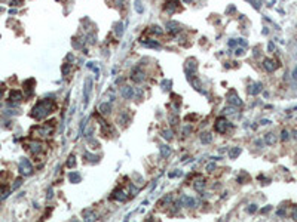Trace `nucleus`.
Instances as JSON below:
<instances>
[{
    "instance_id": "2",
    "label": "nucleus",
    "mask_w": 297,
    "mask_h": 222,
    "mask_svg": "<svg viewBox=\"0 0 297 222\" xmlns=\"http://www.w3.org/2000/svg\"><path fill=\"white\" fill-rule=\"evenodd\" d=\"M196 68H198V64H195V59H193V58L187 59V62L184 64V70H186V74H187L189 80H190V79L195 76V73H196Z\"/></svg>"
},
{
    "instance_id": "28",
    "label": "nucleus",
    "mask_w": 297,
    "mask_h": 222,
    "mask_svg": "<svg viewBox=\"0 0 297 222\" xmlns=\"http://www.w3.org/2000/svg\"><path fill=\"white\" fill-rule=\"evenodd\" d=\"M163 138H165V139H168V141H169V139H172V136H171V132H169V130H163Z\"/></svg>"
},
{
    "instance_id": "22",
    "label": "nucleus",
    "mask_w": 297,
    "mask_h": 222,
    "mask_svg": "<svg viewBox=\"0 0 297 222\" xmlns=\"http://www.w3.org/2000/svg\"><path fill=\"white\" fill-rule=\"evenodd\" d=\"M160 153H162V156H163V157H168V156H169V153H171V150H169V147H168V145H162V148H160Z\"/></svg>"
},
{
    "instance_id": "27",
    "label": "nucleus",
    "mask_w": 297,
    "mask_h": 222,
    "mask_svg": "<svg viewBox=\"0 0 297 222\" xmlns=\"http://www.w3.org/2000/svg\"><path fill=\"white\" fill-rule=\"evenodd\" d=\"M116 31H118V36H122V24L121 22L116 24Z\"/></svg>"
},
{
    "instance_id": "39",
    "label": "nucleus",
    "mask_w": 297,
    "mask_h": 222,
    "mask_svg": "<svg viewBox=\"0 0 297 222\" xmlns=\"http://www.w3.org/2000/svg\"><path fill=\"white\" fill-rule=\"evenodd\" d=\"M2 11H3V9H2V8H0V12H2Z\"/></svg>"
},
{
    "instance_id": "20",
    "label": "nucleus",
    "mask_w": 297,
    "mask_h": 222,
    "mask_svg": "<svg viewBox=\"0 0 297 222\" xmlns=\"http://www.w3.org/2000/svg\"><path fill=\"white\" fill-rule=\"evenodd\" d=\"M68 178H70L71 182H79V181H80V176H79V173H76V172H71V173L68 175Z\"/></svg>"
},
{
    "instance_id": "7",
    "label": "nucleus",
    "mask_w": 297,
    "mask_h": 222,
    "mask_svg": "<svg viewBox=\"0 0 297 222\" xmlns=\"http://www.w3.org/2000/svg\"><path fill=\"white\" fill-rule=\"evenodd\" d=\"M30 151H31V154H39V153H42L43 151V144L42 142H39V141H31V144H30V148H28Z\"/></svg>"
},
{
    "instance_id": "18",
    "label": "nucleus",
    "mask_w": 297,
    "mask_h": 222,
    "mask_svg": "<svg viewBox=\"0 0 297 222\" xmlns=\"http://www.w3.org/2000/svg\"><path fill=\"white\" fill-rule=\"evenodd\" d=\"M229 102H230V104H235V105H241V104H242L241 99H239L235 93H230V95H229Z\"/></svg>"
},
{
    "instance_id": "30",
    "label": "nucleus",
    "mask_w": 297,
    "mask_h": 222,
    "mask_svg": "<svg viewBox=\"0 0 297 222\" xmlns=\"http://www.w3.org/2000/svg\"><path fill=\"white\" fill-rule=\"evenodd\" d=\"M23 3H24V0H14V2H12L14 6H21Z\"/></svg>"
},
{
    "instance_id": "5",
    "label": "nucleus",
    "mask_w": 297,
    "mask_h": 222,
    "mask_svg": "<svg viewBox=\"0 0 297 222\" xmlns=\"http://www.w3.org/2000/svg\"><path fill=\"white\" fill-rule=\"evenodd\" d=\"M131 79H132L135 83H141V81L144 80V73H143V70H141L140 67H135V68L132 70Z\"/></svg>"
},
{
    "instance_id": "15",
    "label": "nucleus",
    "mask_w": 297,
    "mask_h": 222,
    "mask_svg": "<svg viewBox=\"0 0 297 222\" xmlns=\"http://www.w3.org/2000/svg\"><path fill=\"white\" fill-rule=\"evenodd\" d=\"M122 95H123V98L129 99V98L132 96V87H129V86H123V89H122Z\"/></svg>"
},
{
    "instance_id": "4",
    "label": "nucleus",
    "mask_w": 297,
    "mask_h": 222,
    "mask_svg": "<svg viewBox=\"0 0 297 222\" xmlns=\"http://www.w3.org/2000/svg\"><path fill=\"white\" fill-rule=\"evenodd\" d=\"M20 170H21L23 175H30L31 173L33 167H31V163H30L28 159H21V161H20Z\"/></svg>"
},
{
    "instance_id": "32",
    "label": "nucleus",
    "mask_w": 297,
    "mask_h": 222,
    "mask_svg": "<svg viewBox=\"0 0 297 222\" xmlns=\"http://www.w3.org/2000/svg\"><path fill=\"white\" fill-rule=\"evenodd\" d=\"M5 190H6V187H5L3 184H0V195H2V194L5 192Z\"/></svg>"
},
{
    "instance_id": "14",
    "label": "nucleus",
    "mask_w": 297,
    "mask_h": 222,
    "mask_svg": "<svg viewBox=\"0 0 297 222\" xmlns=\"http://www.w3.org/2000/svg\"><path fill=\"white\" fill-rule=\"evenodd\" d=\"M181 204H184V206H189V207H193V206H195V200H193V198H190V197H186V195H183V197H181Z\"/></svg>"
},
{
    "instance_id": "8",
    "label": "nucleus",
    "mask_w": 297,
    "mask_h": 222,
    "mask_svg": "<svg viewBox=\"0 0 297 222\" xmlns=\"http://www.w3.org/2000/svg\"><path fill=\"white\" fill-rule=\"evenodd\" d=\"M9 99H11L12 102H20V101L23 99V93H21L20 90H11Z\"/></svg>"
},
{
    "instance_id": "23",
    "label": "nucleus",
    "mask_w": 297,
    "mask_h": 222,
    "mask_svg": "<svg viewBox=\"0 0 297 222\" xmlns=\"http://www.w3.org/2000/svg\"><path fill=\"white\" fill-rule=\"evenodd\" d=\"M144 46H147V48H155V49H159V48H160V45L156 43V42H144Z\"/></svg>"
},
{
    "instance_id": "25",
    "label": "nucleus",
    "mask_w": 297,
    "mask_h": 222,
    "mask_svg": "<svg viewBox=\"0 0 297 222\" xmlns=\"http://www.w3.org/2000/svg\"><path fill=\"white\" fill-rule=\"evenodd\" d=\"M150 31H152V33H155V34H162V33H163V30H162V28H159V27H156V25H155V27H152V30H150Z\"/></svg>"
},
{
    "instance_id": "37",
    "label": "nucleus",
    "mask_w": 297,
    "mask_h": 222,
    "mask_svg": "<svg viewBox=\"0 0 297 222\" xmlns=\"http://www.w3.org/2000/svg\"><path fill=\"white\" fill-rule=\"evenodd\" d=\"M236 55H242V49H238V50H236Z\"/></svg>"
},
{
    "instance_id": "36",
    "label": "nucleus",
    "mask_w": 297,
    "mask_h": 222,
    "mask_svg": "<svg viewBox=\"0 0 297 222\" xmlns=\"http://www.w3.org/2000/svg\"><path fill=\"white\" fill-rule=\"evenodd\" d=\"M269 49H270V50H273V49H275V46H273V43H270V45H269Z\"/></svg>"
},
{
    "instance_id": "1",
    "label": "nucleus",
    "mask_w": 297,
    "mask_h": 222,
    "mask_svg": "<svg viewBox=\"0 0 297 222\" xmlns=\"http://www.w3.org/2000/svg\"><path fill=\"white\" fill-rule=\"evenodd\" d=\"M55 108H57V104H55V101L48 98V99L39 101V102H37V104L33 107V110H31L30 116H31L33 119H36V120H42V119H45L48 114H51Z\"/></svg>"
},
{
    "instance_id": "38",
    "label": "nucleus",
    "mask_w": 297,
    "mask_h": 222,
    "mask_svg": "<svg viewBox=\"0 0 297 222\" xmlns=\"http://www.w3.org/2000/svg\"><path fill=\"white\" fill-rule=\"evenodd\" d=\"M73 222H79V221H77V219H74V221H73Z\"/></svg>"
},
{
    "instance_id": "3",
    "label": "nucleus",
    "mask_w": 297,
    "mask_h": 222,
    "mask_svg": "<svg viewBox=\"0 0 297 222\" xmlns=\"http://www.w3.org/2000/svg\"><path fill=\"white\" fill-rule=\"evenodd\" d=\"M230 126H232V125H230L226 119H217V122H216V130L220 132V133L227 132V130L230 129Z\"/></svg>"
},
{
    "instance_id": "11",
    "label": "nucleus",
    "mask_w": 297,
    "mask_h": 222,
    "mask_svg": "<svg viewBox=\"0 0 297 222\" xmlns=\"http://www.w3.org/2000/svg\"><path fill=\"white\" fill-rule=\"evenodd\" d=\"M166 28H168V31H169V33H172V34H175V33H178V31H180V25H178L177 22H172V21L166 24Z\"/></svg>"
},
{
    "instance_id": "21",
    "label": "nucleus",
    "mask_w": 297,
    "mask_h": 222,
    "mask_svg": "<svg viewBox=\"0 0 297 222\" xmlns=\"http://www.w3.org/2000/svg\"><path fill=\"white\" fill-rule=\"evenodd\" d=\"M201 141H202L204 144H208V142L211 141V133H202V135H201Z\"/></svg>"
},
{
    "instance_id": "9",
    "label": "nucleus",
    "mask_w": 297,
    "mask_h": 222,
    "mask_svg": "<svg viewBox=\"0 0 297 222\" xmlns=\"http://www.w3.org/2000/svg\"><path fill=\"white\" fill-rule=\"evenodd\" d=\"M178 2H177V0H174V2H172V0H171V2H168L165 6H163V9L166 11V12H172V11H177L178 9Z\"/></svg>"
},
{
    "instance_id": "24",
    "label": "nucleus",
    "mask_w": 297,
    "mask_h": 222,
    "mask_svg": "<svg viewBox=\"0 0 297 222\" xmlns=\"http://www.w3.org/2000/svg\"><path fill=\"white\" fill-rule=\"evenodd\" d=\"M239 154H241V148H235V150L230 151V157H232V159H236Z\"/></svg>"
},
{
    "instance_id": "19",
    "label": "nucleus",
    "mask_w": 297,
    "mask_h": 222,
    "mask_svg": "<svg viewBox=\"0 0 297 222\" xmlns=\"http://www.w3.org/2000/svg\"><path fill=\"white\" fill-rule=\"evenodd\" d=\"M260 90H261V84H260V83H257V84L251 86V89H250L248 92H250L251 95H257V93H259Z\"/></svg>"
},
{
    "instance_id": "16",
    "label": "nucleus",
    "mask_w": 297,
    "mask_h": 222,
    "mask_svg": "<svg viewBox=\"0 0 297 222\" xmlns=\"http://www.w3.org/2000/svg\"><path fill=\"white\" fill-rule=\"evenodd\" d=\"M113 195H115L116 200H125V198H126V194H125L123 190H116V191L113 192Z\"/></svg>"
},
{
    "instance_id": "26",
    "label": "nucleus",
    "mask_w": 297,
    "mask_h": 222,
    "mask_svg": "<svg viewBox=\"0 0 297 222\" xmlns=\"http://www.w3.org/2000/svg\"><path fill=\"white\" fill-rule=\"evenodd\" d=\"M74 163H76V160H74V156H70V157H68V161H67V166H68V167H73V166H74Z\"/></svg>"
},
{
    "instance_id": "17",
    "label": "nucleus",
    "mask_w": 297,
    "mask_h": 222,
    "mask_svg": "<svg viewBox=\"0 0 297 222\" xmlns=\"http://www.w3.org/2000/svg\"><path fill=\"white\" fill-rule=\"evenodd\" d=\"M264 141H266V144H269V145H273V144L276 142V136H275L273 133H267V135L264 136Z\"/></svg>"
},
{
    "instance_id": "29",
    "label": "nucleus",
    "mask_w": 297,
    "mask_h": 222,
    "mask_svg": "<svg viewBox=\"0 0 297 222\" xmlns=\"http://www.w3.org/2000/svg\"><path fill=\"white\" fill-rule=\"evenodd\" d=\"M281 139H282V141H287V139H288V132H287V130H282Z\"/></svg>"
},
{
    "instance_id": "12",
    "label": "nucleus",
    "mask_w": 297,
    "mask_h": 222,
    "mask_svg": "<svg viewBox=\"0 0 297 222\" xmlns=\"http://www.w3.org/2000/svg\"><path fill=\"white\" fill-rule=\"evenodd\" d=\"M110 111H112V104H110V102H103V104L100 105V113L109 114Z\"/></svg>"
},
{
    "instance_id": "6",
    "label": "nucleus",
    "mask_w": 297,
    "mask_h": 222,
    "mask_svg": "<svg viewBox=\"0 0 297 222\" xmlns=\"http://www.w3.org/2000/svg\"><path fill=\"white\" fill-rule=\"evenodd\" d=\"M91 89H92V80H91V79H86V80H85V86H83V99H85V105H86L88 101H89Z\"/></svg>"
},
{
    "instance_id": "35",
    "label": "nucleus",
    "mask_w": 297,
    "mask_h": 222,
    "mask_svg": "<svg viewBox=\"0 0 297 222\" xmlns=\"http://www.w3.org/2000/svg\"><path fill=\"white\" fill-rule=\"evenodd\" d=\"M254 210H256V206H254V204H253V206H251V207H250V209H248V212H251V213H253V212H254Z\"/></svg>"
},
{
    "instance_id": "34",
    "label": "nucleus",
    "mask_w": 297,
    "mask_h": 222,
    "mask_svg": "<svg viewBox=\"0 0 297 222\" xmlns=\"http://www.w3.org/2000/svg\"><path fill=\"white\" fill-rule=\"evenodd\" d=\"M3 92H5V87H0V99H2V96H3Z\"/></svg>"
},
{
    "instance_id": "31",
    "label": "nucleus",
    "mask_w": 297,
    "mask_h": 222,
    "mask_svg": "<svg viewBox=\"0 0 297 222\" xmlns=\"http://www.w3.org/2000/svg\"><path fill=\"white\" fill-rule=\"evenodd\" d=\"M169 86H171V81H169V80H165V81H163V89H165V90H168V89H169Z\"/></svg>"
},
{
    "instance_id": "13",
    "label": "nucleus",
    "mask_w": 297,
    "mask_h": 222,
    "mask_svg": "<svg viewBox=\"0 0 297 222\" xmlns=\"http://www.w3.org/2000/svg\"><path fill=\"white\" fill-rule=\"evenodd\" d=\"M263 65H264V68H266L267 71H273V70L276 68V64H275V61H272V59H264Z\"/></svg>"
},
{
    "instance_id": "33",
    "label": "nucleus",
    "mask_w": 297,
    "mask_h": 222,
    "mask_svg": "<svg viewBox=\"0 0 297 222\" xmlns=\"http://www.w3.org/2000/svg\"><path fill=\"white\" fill-rule=\"evenodd\" d=\"M293 79L297 81V67H296V68H294V71H293Z\"/></svg>"
},
{
    "instance_id": "10",
    "label": "nucleus",
    "mask_w": 297,
    "mask_h": 222,
    "mask_svg": "<svg viewBox=\"0 0 297 222\" xmlns=\"http://www.w3.org/2000/svg\"><path fill=\"white\" fill-rule=\"evenodd\" d=\"M33 86H34V80L28 79V80H25V81H24V89H25L27 95H31V93H33V89H34Z\"/></svg>"
}]
</instances>
